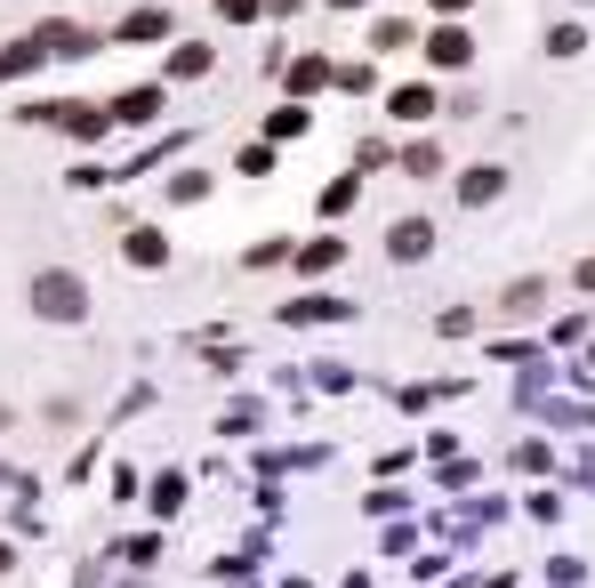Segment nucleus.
Masks as SVG:
<instances>
[{
	"mask_svg": "<svg viewBox=\"0 0 595 588\" xmlns=\"http://www.w3.org/2000/svg\"><path fill=\"white\" fill-rule=\"evenodd\" d=\"M426 49H435V65H467V33H435Z\"/></svg>",
	"mask_w": 595,
	"mask_h": 588,
	"instance_id": "nucleus-3",
	"label": "nucleus"
},
{
	"mask_svg": "<svg viewBox=\"0 0 595 588\" xmlns=\"http://www.w3.org/2000/svg\"><path fill=\"white\" fill-rule=\"evenodd\" d=\"M499 186H507V177H499V170H475V177H467V186H459V194H467V201H491V194H499Z\"/></svg>",
	"mask_w": 595,
	"mask_h": 588,
	"instance_id": "nucleus-5",
	"label": "nucleus"
},
{
	"mask_svg": "<svg viewBox=\"0 0 595 588\" xmlns=\"http://www.w3.org/2000/svg\"><path fill=\"white\" fill-rule=\"evenodd\" d=\"M402 170H410V177H435V170H443V154H435V146H410Z\"/></svg>",
	"mask_w": 595,
	"mask_h": 588,
	"instance_id": "nucleus-6",
	"label": "nucleus"
},
{
	"mask_svg": "<svg viewBox=\"0 0 595 588\" xmlns=\"http://www.w3.org/2000/svg\"><path fill=\"white\" fill-rule=\"evenodd\" d=\"M435 9H467V0H435Z\"/></svg>",
	"mask_w": 595,
	"mask_h": 588,
	"instance_id": "nucleus-7",
	"label": "nucleus"
},
{
	"mask_svg": "<svg viewBox=\"0 0 595 588\" xmlns=\"http://www.w3.org/2000/svg\"><path fill=\"white\" fill-rule=\"evenodd\" d=\"M395 113H402V121H426V113H435V89H419V81L395 89Z\"/></svg>",
	"mask_w": 595,
	"mask_h": 588,
	"instance_id": "nucleus-2",
	"label": "nucleus"
},
{
	"mask_svg": "<svg viewBox=\"0 0 595 588\" xmlns=\"http://www.w3.org/2000/svg\"><path fill=\"white\" fill-rule=\"evenodd\" d=\"M33 298H40V315H57V322H73V315H80V282H73V274H40V282H33Z\"/></svg>",
	"mask_w": 595,
	"mask_h": 588,
	"instance_id": "nucleus-1",
	"label": "nucleus"
},
{
	"mask_svg": "<svg viewBox=\"0 0 595 588\" xmlns=\"http://www.w3.org/2000/svg\"><path fill=\"white\" fill-rule=\"evenodd\" d=\"M426 242H435V234H426V226H419V218H410V226L395 234V258H426Z\"/></svg>",
	"mask_w": 595,
	"mask_h": 588,
	"instance_id": "nucleus-4",
	"label": "nucleus"
}]
</instances>
